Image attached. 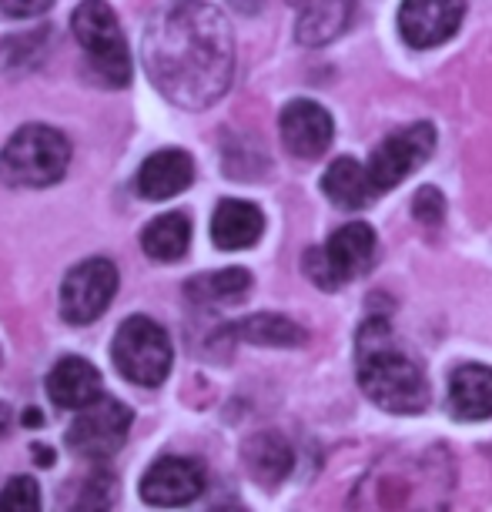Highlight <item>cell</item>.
Here are the masks:
<instances>
[{
  "label": "cell",
  "instance_id": "obj_21",
  "mask_svg": "<svg viewBox=\"0 0 492 512\" xmlns=\"http://www.w3.org/2000/svg\"><path fill=\"white\" fill-rule=\"evenodd\" d=\"M188 245H191V221L181 211H168V215L154 218L141 231V248L148 251V258H154V262H181Z\"/></svg>",
  "mask_w": 492,
  "mask_h": 512
},
{
  "label": "cell",
  "instance_id": "obj_13",
  "mask_svg": "<svg viewBox=\"0 0 492 512\" xmlns=\"http://www.w3.org/2000/svg\"><path fill=\"white\" fill-rule=\"evenodd\" d=\"M278 131H282V144L295 158H322L328 144L335 138V121L318 101L298 98L285 104L282 118H278Z\"/></svg>",
  "mask_w": 492,
  "mask_h": 512
},
{
  "label": "cell",
  "instance_id": "obj_2",
  "mask_svg": "<svg viewBox=\"0 0 492 512\" xmlns=\"http://www.w3.org/2000/svg\"><path fill=\"white\" fill-rule=\"evenodd\" d=\"M355 372L359 385L379 409L392 415H416L429 405L426 372L409 352L399 349L389 322L372 318L355 338Z\"/></svg>",
  "mask_w": 492,
  "mask_h": 512
},
{
  "label": "cell",
  "instance_id": "obj_15",
  "mask_svg": "<svg viewBox=\"0 0 492 512\" xmlns=\"http://www.w3.org/2000/svg\"><path fill=\"white\" fill-rule=\"evenodd\" d=\"M47 395L57 409H84L94 399H101V372L88 359L67 355L47 375Z\"/></svg>",
  "mask_w": 492,
  "mask_h": 512
},
{
  "label": "cell",
  "instance_id": "obj_23",
  "mask_svg": "<svg viewBox=\"0 0 492 512\" xmlns=\"http://www.w3.org/2000/svg\"><path fill=\"white\" fill-rule=\"evenodd\" d=\"M248 288H252V275L245 268H225V272L198 275L188 285V295L195 302H238L248 295Z\"/></svg>",
  "mask_w": 492,
  "mask_h": 512
},
{
  "label": "cell",
  "instance_id": "obj_9",
  "mask_svg": "<svg viewBox=\"0 0 492 512\" xmlns=\"http://www.w3.org/2000/svg\"><path fill=\"white\" fill-rule=\"evenodd\" d=\"M131 429V409L118 399H94L91 405L77 409L74 425L67 429V446L84 459H108L114 456Z\"/></svg>",
  "mask_w": 492,
  "mask_h": 512
},
{
  "label": "cell",
  "instance_id": "obj_14",
  "mask_svg": "<svg viewBox=\"0 0 492 512\" xmlns=\"http://www.w3.org/2000/svg\"><path fill=\"white\" fill-rule=\"evenodd\" d=\"M191 181H195V161L181 148L154 151L138 171V191H141V198H148V201L175 198L185 188H191Z\"/></svg>",
  "mask_w": 492,
  "mask_h": 512
},
{
  "label": "cell",
  "instance_id": "obj_10",
  "mask_svg": "<svg viewBox=\"0 0 492 512\" xmlns=\"http://www.w3.org/2000/svg\"><path fill=\"white\" fill-rule=\"evenodd\" d=\"M118 292V268L108 258H88L74 265L61 285V315L71 325H91L108 312Z\"/></svg>",
  "mask_w": 492,
  "mask_h": 512
},
{
  "label": "cell",
  "instance_id": "obj_24",
  "mask_svg": "<svg viewBox=\"0 0 492 512\" xmlns=\"http://www.w3.org/2000/svg\"><path fill=\"white\" fill-rule=\"evenodd\" d=\"M0 512H41V489L31 476H14L0 489Z\"/></svg>",
  "mask_w": 492,
  "mask_h": 512
},
{
  "label": "cell",
  "instance_id": "obj_20",
  "mask_svg": "<svg viewBox=\"0 0 492 512\" xmlns=\"http://www.w3.org/2000/svg\"><path fill=\"white\" fill-rule=\"evenodd\" d=\"M241 459H245V469L252 472V479L262 482V486H278L292 472V446L278 432L252 436L241 449Z\"/></svg>",
  "mask_w": 492,
  "mask_h": 512
},
{
  "label": "cell",
  "instance_id": "obj_22",
  "mask_svg": "<svg viewBox=\"0 0 492 512\" xmlns=\"http://www.w3.org/2000/svg\"><path fill=\"white\" fill-rule=\"evenodd\" d=\"M231 335L252 345H275V349H292V345L305 342L302 325H295L285 315H248L231 325Z\"/></svg>",
  "mask_w": 492,
  "mask_h": 512
},
{
  "label": "cell",
  "instance_id": "obj_29",
  "mask_svg": "<svg viewBox=\"0 0 492 512\" xmlns=\"http://www.w3.org/2000/svg\"><path fill=\"white\" fill-rule=\"evenodd\" d=\"M231 4H235L238 11H245V14H255V11H258V4H262V0H231Z\"/></svg>",
  "mask_w": 492,
  "mask_h": 512
},
{
  "label": "cell",
  "instance_id": "obj_18",
  "mask_svg": "<svg viewBox=\"0 0 492 512\" xmlns=\"http://www.w3.org/2000/svg\"><path fill=\"white\" fill-rule=\"evenodd\" d=\"M449 409L462 422L492 419V369L489 365H459L449 379Z\"/></svg>",
  "mask_w": 492,
  "mask_h": 512
},
{
  "label": "cell",
  "instance_id": "obj_11",
  "mask_svg": "<svg viewBox=\"0 0 492 512\" xmlns=\"http://www.w3.org/2000/svg\"><path fill=\"white\" fill-rule=\"evenodd\" d=\"M466 17V0H402L399 31L409 47L429 51L446 44Z\"/></svg>",
  "mask_w": 492,
  "mask_h": 512
},
{
  "label": "cell",
  "instance_id": "obj_19",
  "mask_svg": "<svg viewBox=\"0 0 492 512\" xmlns=\"http://www.w3.org/2000/svg\"><path fill=\"white\" fill-rule=\"evenodd\" d=\"M352 17L355 0H308L302 7V17H298L295 34L305 47H322L349 31Z\"/></svg>",
  "mask_w": 492,
  "mask_h": 512
},
{
  "label": "cell",
  "instance_id": "obj_7",
  "mask_svg": "<svg viewBox=\"0 0 492 512\" xmlns=\"http://www.w3.org/2000/svg\"><path fill=\"white\" fill-rule=\"evenodd\" d=\"M375 255H379V241H375V231L362 221H352V225H342L328 238L325 248H312L305 255V275L312 278L318 288L325 292H335L352 278H362L369 268L375 265Z\"/></svg>",
  "mask_w": 492,
  "mask_h": 512
},
{
  "label": "cell",
  "instance_id": "obj_4",
  "mask_svg": "<svg viewBox=\"0 0 492 512\" xmlns=\"http://www.w3.org/2000/svg\"><path fill=\"white\" fill-rule=\"evenodd\" d=\"M71 164V144L57 128L24 124L0 151V178L11 188H47L64 178Z\"/></svg>",
  "mask_w": 492,
  "mask_h": 512
},
{
  "label": "cell",
  "instance_id": "obj_30",
  "mask_svg": "<svg viewBox=\"0 0 492 512\" xmlns=\"http://www.w3.org/2000/svg\"><path fill=\"white\" fill-rule=\"evenodd\" d=\"M24 422H27V425H41V415H37V409H27Z\"/></svg>",
  "mask_w": 492,
  "mask_h": 512
},
{
  "label": "cell",
  "instance_id": "obj_28",
  "mask_svg": "<svg viewBox=\"0 0 492 512\" xmlns=\"http://www.w3.org/2000/svg\"><path fill=\"white\" fill-rule=\"evenodd\" d=\"M34 459H37V462H41V466H51V462H54V449L34 446Z\"/></svg>",
  "mask_w": 492,
  "mask_h": 512
},
{
  "label": "cell",
  "instance_id": "obj_26",
  "mask_svg": "<svg viewBox=\"0 0 492 512\" xmlns=\"http://www.w3.org/2000/svg\"><path fill=\"white\" fill-rule=\"evenodd\" d=\"M54 0H0V14L4 17H37L51 11Z\"/></svg>",
  "mask_w": 492,
  "mask_h": 512
},
{
  "label": "cell",
  "instance_id": "obj_3",
  "mask_svg": "<svg viewBox=\"0 0 492 512\" xmlns=\"http://www.w3.org/2000/svg\"><path fill=\"white\" fill-rule=\"evenodd\" d=\"M449 466L426 456L416 466H379L355 492V512H446Z\"/></svg>",
  "mask_w": 492,
  "mask_h": 512
},
{
  "label": "cell",
  "instance_id": "obj_16",
  "mask_svg": "<svg viewBox=\"0 0 492 512\" xmlns=\"http://www.w3.org/2000/svg\"><path fill=\"white\" fill-rule=\"evenodd\" d=\"M322 191L335 208L342 211H362L379 198V188L369 175V164H359L355 158H335L322 175Z\"/></svg>",
  "mask_w": 492,
  "mask_h": 512
},
{
  "label": "cell",
  "instance_id": "obj_31",
  "mask_svg": "<svg viewBox=\"0 0 492 512\" xmlns=\"http://www.w3.org/2000/svg\"><path fill=\"white\" fill-rule=\"evenodd\" d=\"M215 512H245V509H238V506H221V509H215Z\"/></svg>",
  "mask_w": 492,
  "mask_h": 512
},
{
  "label": "cell",
  "instance_id": "obj_25",
  "mask_svg": "<svg viewBox=\"0 0 492 512\" xmlns=\"http://www.w3.org/2000/svg\"><path fill=\"white\" fill-rule=\"evenodd\" d=\"M412 215L422 225H442V218H446V198H442V191L436 188H419L416 198H412Z\"/></svg>",
  "mask_w": 492,
  "mask_h": 512
},
{
  "label": "cell",
  "instance_id": "obj_8",
  "mask_svg": "<svg viewBox=\"0 0 492 512\" xmlns=\"http://www.w3.org/2000/svg\"><path fill=\"white\" fill-rule=\"evenodd\" d=\"M432 151H436V128L429 121L392 131L369 158V175L375 181V188H379V195L402 185L412 171L422 168L432 158Z\"/></svg>",
  "mask_w": 492,
  "mask_h": 512
},
{
  "label": "cell",
  "instance_id": "obj_27",
  "mask_svg": "<svg viewBox=\"0 0 492 512\" xmlns=\"http://www.w3.org/2000/svg\"><path fill=\"white\" fill-rule=\"evenodd\" d=\"M14 425V412H11V405L7 402H0V439L7 436V429Z\"/></svg>",
  "mask_w": 492,
  "mask_h": 512
},
{
  "label": "cell",
  "instance_id": "obj_12",
  "mask_svg": "<svg viewBox=\"0 0 492 512\" xmlns=\"http://www.w3.org/2000/svg\"><path fill=\"white\" fill-rule=\"evenodd\" d=\"M201 492H205V469L185 456H164L141 476V499L148 506H188Z\"/></svg>",
  "mask_w": 492,
  "mask_h": 512
},
{
  "label": "cell",
  "instance_id": "obj_1",
  "mask_svg": "<svg viewBox=\"0 0 492 512\" xmlns=\"http://www.w3.org/2000/svg\"><path fill=\"white\" fill-rule=\"evenodd\" d=\"M141 57L154 88L188 111L221 101L235 77L231 24L205 0H175L154 11L144 27Z\"/></svg>",
  "mask_w": 492,
  "mask_h": 512
},
{
  "label": "cell",
  "instance_id": "obj_5",
  "mask_svg": "<svg viewBox=\"0 0 492 512\" xmlns=\"http://www.w3.org/2000/svg\"><path fill=\"white\" fill-rule=\"evenodd\" d=\"M71 31L104 84L124 88V84L131 81L128 44H124L118 14H114L104 0H81L71 17Z\"/></svg>",
  "mask_w": 492,
  "mask_h": 512
},
{
  "label": "cell",
  "instance_id": "obj_17",
  "mask_svg": "<svg viewBox=\"0 0 492 512\" xmlns=\"http://www.w3.org/2000/svg\"><path fill=\"white\" fill-rule=\"evenodd\" d=\"M265 231V215L258 211L252 201H238V198H225L215 208V218H211V241L221 251H241L252 248Z\"/></svg>",
  "mask_w": 492,
  "mask_h": 512
},
{
  "label": "cell",
  "instance_id": "obj_6",
  "mask_svg": "<svg viewBox=\"0 0 492 512\" xmlns=\"http://www.w3.org/2000/svg\"><path fill=\"white\" fill-rule=\"evenodd\" d=\"M111 359L124 379L144 389H154L171 372V338L148 315H134L121 322L111 342Z\"/></svg>",
  "mask_w": 492,
  "mask_h": 512
}]
</instances>
